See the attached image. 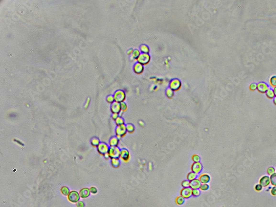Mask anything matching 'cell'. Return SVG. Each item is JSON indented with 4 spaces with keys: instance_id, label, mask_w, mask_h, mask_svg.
Segmentation results:
<instances>
[{
    "instance_id": "49",
    "label": "cell",
    "mask_w": 276,
    "mask_h": 207,
    "mask_svg": "<svg viewBox=\"0 0 276 207\" xmlns=\"http://www.w3.org/2000/svg\"><path fill=\"white\" fill-rule=\"evenodd\" d=\"M15 141H16V143H18V144H20V145H22V146H23V145H24V144H23V143H21V141H18V140H15Z\"/></svg>"
},
{
    "instance_id": "27",
    "label": "cell",
    "mask_w": 276,
    "mask_h": 207,
    "mask_svg": "<svg viewBox=\"0 0 276 207\" xmlns=\"http://www.w3.org/2000/svg\"><path fill=\"white\" fill-rule=\"evenodd\" d=\"M175 201L177 205L181 206V205L184 204V201H185V198H184L182 197L181 196H178V197H177L176 198Z\"/></svg>"
},
{
    "instance_id": "7",
    "label": "cell",
    "mask_w": 276,
    "mask_h": 207,
    "mask_svg": "<svg viewBox=\"0 0 276 207\" xmlns=\"http://www.w3.org/2000/svg\"><path fill=\"white\" fill-rule=\"evenodd\" d=\"M120 158L125 162H128L130 159V154L129 150L127 149H122L121 151Z\"/></svg>"
},
{
    "instance_id": "20",
    "label": "cell",
    "mask_w": 276,
    "mask_h": 207,
    "mask_svg": "<svg viewBox=\"0 0 276 207\" xmlns=\"http://www.w3.org/2000/svg\"><path fill=\"white\" fill-rule=\"evenodd\" d=\"M111 164L114 168H117L119 167L120 164H121V161L118 158L112 159H111Z\"/></svg>"
},
{
    "instance_id": "13",
    "label": "cell",
    "mask_w": 276,
    "mask_h": 207,
    "mask_svg": "<svg viewBox=\"0 0 276 207\" xmlns=\"http://www.w3.org/2000/svg\"><path fill=\"white\" fill-rule=\"evenodd\" d=\"M133 70L134 73H137V74L138 75L141 74V73H143V71H144V65H143L142 64H140V63L138 62H136L135 65H134Z\"/></svg>"
},
{
    "instance_id": "28",
    "label": "cell",
    "mask_w": 276,
    "mask_h": 207,
    "mask_svg": "<svg viewBox=\"0 0 276 207\" xmlns=\"http://www.w3.org/2000/svg\"><path fill=\"white\" fill-rule=\"evenodd\" d=\"M61 192L64 196H68L70 193V190L69 188L66 186H63L61 188Z\"/></svg>"
},
{
    "instance_id": "6",
    "label": "cell",
    "mask_w": 276,
    "mask_h": 207,
    "mask_svg": "<svg viewBox=\"0 0 276 207\" xmlns=\"http://www.w3.org/2000/svg\"><path fill=\"white\" fill-rule=\"evenodd\" d=\"M97 148L98 152L100 154L104 156L105 154L108 152L110 147L106 143H104V142H101V143H100L99 145L98 146Z\"/></svg>"
},
{
    "instance_id": "17",
    "label": "cell",
    "mask_w": 276,
    "mask_h": 207,
    "mask_svg": "<svg viewBox=\"0 0 276 207\" xmlns=\"http://www.w3.org/2000/svg\"><path fill=\"white\" fill-rule=\"evenodd\" d=\"M119 143V139L116 136H113L109 141V145L110 147H117Z\"/></svg>"
},
{
    "instance_id": "11",
    "label": "cell",
    "mask_w": 276,
    "mask_h": 207,
    "mask_svg": "<svg viewBox=\"0 0 276 207\" xmlns=\"http://www.w3.org/2000/svg\"><path fill=\"white\" fill-rule=\"evenodd\" d=\"M269 89V86L265 82H261L257 84V90L261 93H266Z\"/></svg>"
},
{
    "instance_id": "40",
    "label": "cell",
    "mask_w": 276,
    "mask_h": 207,
    "mask_svg": "<svg viewBox=\"0 0 276 207\" xmlns=\"http://www.w3.org/2000/svg\"><path fill=\"white\" fill-rule=\"evenodd\" d=\"M89 190H90L91 193H92V194H96L97 193V188L94 187H91Z\"/></svg>"
},
{
    "instance_id": "48",
    "label": "cell",
    "mask_w": 276,
    "mask_h": 207,
    "mask_svg": "<svg viewBox=\"0 0 276 207\" xmlns=\"http://www.w3.org/2000/svg\"><path fill=\"white\" fill-rule=\"evenodd\" d=\"M104 156H105V159H106V160H107V159H109V158H110V157H109V155H108V153H107V154H105V155H104Z\"/></svg>"
},
{
    "instance_id": "3",
    "label": "cell",
    "mask_w": 276,
    "mask_h": 207,
    "mask_svg": "<svg viewBox=\"0 0 276 207\" xmlns=\"http://www.w3.org/2000/svg\"><path fill=\"white\" fill-rule=\"evenodd\" d=\"M121 150L119 147H110L108 151V154L109 155V157L112 159H116V158L120 157L121 155Z\"/></svg>"
},
{
    "instance_id": "37",
    "label": "cell",
    "mask_w": 276,
    "mask_h": 207,
    "mask_svg": "<svg viewBox=\"0 0 276 207\" xmlns=\"http://www.w3.org/2000/svg\"><path fill=\"white\" fill-rule=\"evenodd\" d=\"M200 194V190L199 189H193L192 190V196L194 197H198Z\"/></svg>"
},
{
    "instance_id": "30",
    "label": "cell",
    "mask_w": 276,
    "mask_h": 207,
    "mask_svg": "<svg viewBox=\"0 0 276 207\" xmlns=\"http://www.w3.org/2000/svg\"><path fill=\"white\" fill-rule=\"evenodd\" d=\"M270 84L273 88L276 87V76H273L270 79Z\"/></svg>"
},
{
    "instance_id": "44",
    "label": "cell",
    "mask_w": 276,
    "mask_h": 207,
    "mask_svg": "<svg viewBox=\"0 0 276 207\" xmlns=\"http://www.w3.org/2000/svg\"><path fill=\"white\" fill-rule=\"evenodd\" d=\"M90 102H91V99L89 98H88L86 100V103L85 104V108L86 109L88 107L89 105V103H90Z\"/></svg>"
},
{
    "instance_id": "36",
    "label": "cell",
    "mask_w": 276,
    "mask_h": 207,
    "mask_svg": "<svg viewBox=\"0 0 276 207\" xmlns=\"http://www.w3.org/2000/svg\"><path fill=\"white\" fill-rule=\"evenodd\" d=\"M120 105H121V111L123 112H126L127 111V109H128V107H127V104L125 103L124 102H121V103H120Z\"/></svg>"
},
{
    "instance_id": "21",
    "label": "cell",
    "mask_w": 276,
    "mask_h": 207,
    "mask_svg": "<svg viewBox=\"0 0 276 207\" xmlns=\"http://www.w3.org/2000/svg\"><path fill=\"white\" fill-rule=\"evenodd\" d=\"M140 51L141 53H145L149 54L150 52V49L149 48L148 45L146 44H142L140 46Z\"/></svg>"
},
{
    "instance_id": "4",
    "label": "cell",
    "mask_w": 276,
    "mask_h": 207,
    "mask_svg": "<svg viewBox=\"0 0 276 207\" xmlns=\"http://www.w3.org/2000/svg\"><path fill=\"white\" fill-rule=\"evenodd\" d=\"M182 86L181 81L178 78H173L170 81L169 84V88L172 90L173 91H177L180 90Z\"/></svg>"
},
{
    "instance_id": "43",
    "label": "cell",
    "mask_w": 276,
    "mask_h": 207,
    "mask_svg": "<svg viewBox=\"0 0 276 207\" xmlns=\"http://www.w3.org/2000/svg\"><path fill=\"white\" fill-rule=\"evenodd\" d=\"M119 117V114H117V113H112V118L113 120H116V119Z\"/></svg>"
},
{
    "instance_id": "2",
    "label": "cell",
    "mask_w": 276,
    "mask_h": 207,
    "mask_svg": "<svg viewBox=\"0 0 276 207\" xmlns=\"http://www.w3.org/2000/svg\"><path fill=\"white\" fill-rule=\"evenodd\" d=\"M127 130L126 128V125H124L117 126L116 129V136L119 139L123 138L127 134Z\"/></svg>"
},
{
    "instance_id": "45",
    "label": "cell",
    "mask_w": 276,
    "mask_h": 207,
    "mask_svg": "<svg viewBox=\"0 0 276 207\" xmlns=\"http://www.w3.org/2000/svg\"><path fill=\"white\" fill-rule=\"evenodd\" d=\"M271 194L273 196H276V186L273 187L271 190Z\"/></svg>"
},
{
    "instance_id": "18",
    "label": "cell",
    "mask_w": 276,
    "mask_h": 207,
    "mask_svg": "<svg viewBox=\"0 0 276 207\" xmlns=\"http://www.w3.org/2000/svg\"><path fill=\"white\" fill-rule=\"evenodd\" d=\"M90 193L91 192L89 189L88 188H83L80 190L79 194L80 197L82 198H86L90 195Z\"/></svg>"
},
{
    "instance_id": "29",
    "label": "cell",
    "mask_w": 276,
    "mask_h": 207,
    "mask_svg": "<svg viewBox=\"0 0 276 207\" xmlns=\"http://www.w3.org/2000/svg\"><path fill=\"white\" fill-rule=\"evenodd\" d=\"M115 123L116 124V125L117 126H119V125H124V124H125L124 123V119L121 117H119L116 119L115 120Z\"/></svg>"
},
{
    "instance_id": "46",
    "label": "cell",
    "mask_w": 276,
    "mask_h": 207,
    "mask_svg": "<svg viewBox=\"0 0 276 207\" xmlns=\"http://www.w3.org/2000/svg\"><path fill=\"white\" fill-rule=\"evenodd\" d=\"M134 50V49H129L128 51H127V54H128V55H132V53H133Z\"/></svg>"
},
{
    "instance_id": "23",
    "label": "cell",
    "mask_w": 276,
    "mask_h": 207,
    "mask_svg": "<svg viewBox=\"0 0 276 207\" xmlns=\"http://www.w3.org/2000/svg\"><path fill=\"white\" fill-rule=\"evenodd\" d=\"M126 128L127 132L130 133V134H132L135 131V126L132 124L128 123L126 124Z\"/></svg>"
},
{
    "instance_id": "19",
    "label": "cell",
    "mask_w": 276,
    "mask_h": 207,
    "mask_svg": "<svg viewBox=\"0 0 276 207\" xmlns=\"http://www.w3.org/2000/svg\"><path fill=\"white\" fill-rule=\"evenodd\" d=\"M141 52L138 49H134L133 53L131 55L130 59L131 60H137L138 59V57L140 55Z\"/></svg>"
},
{
    "instance_id": "33",
    "label": "cell",
    "mask_w": 276,
    "mask_h": 207,
    "mask_svg": "<svg viewBox=\"0 0 276 207\" xmlns=\"http://www.w3.org/2000/svg\"><path fill=\"white\" fill-rule=\"evenodd\" d=\"M209 188V186L208 185V183H202L201 186H200L199 190L202 191H206Z\"/></svg>"
},
{
    "instance_id": "35",
    "label": "cell",
    "mask_w": 276,
    "mask_h": 207,
    "mask_svg": "<svg viewBox=\"0 0 276 207\" xmlns=\"http://www.w3.org/2000/svg\"><path fill=\"white\" fill-rule=\"evenodd\" d=\"M181 186L183 188H187L190 187V181L188 180H184L181 183Z\"/></svg>"
},
{
    "instance_id": "12",
    "label": "cell",
    "mask_w": 276,
    "mask_h": 207,
    "mask_svg": "<svg viewBox=\"0 0 276 207\" xmlns=\"http://www.w3.org/2000/svg\"><path fill=\"white\" fill-rule=\"evenodd\" d=\"M110 110L112 113H117L119 114L121 112V108L119 103L114 102L111 104Z\"/></svg>"
},
{
    "instance_id": "52",
    "label": "cell",
    "mask_w": 276,
    "mask_h": 207,
    "mask_svg": "<svg viewBox=\"0 0 276 207\" xmlns=\"http://www.w3.org/2000/svg\"><path fill=\"white\" fill-rule=\"evenodd\" d=\"M273 103L275 104L276 106V97H275V98H273Z\"/></svg>"
},
{
    "instance_id": "51",
    "label": "cell",
    "mask_w": 276,
    "mask_h": 207,
    "mask_svg": "<svg viewBox=\"0 0 276 207\" xmlns=\"http://www.w3.org/2000/svg\"><path fill=\"white\" fill-rule=\"evenodd\" d=\"M273 90L274 93H275V97H276V87H274Z\"/></svg>"
},
{
    "instance_id": "50",
    "label": "cell",
    "mask_w": 276,
    "mask_h": 207,
    "mask_svg": "<svg viewBox=\"0 0 276 207\" xmlns=\"http://www.w3.org/2000/svg\"><path fill=\"white\" fill-rule=\"evenodd\" d=\"M139 124H140V125L141 126V127H143V126L144 125V122H141V121H140V122H139Z\"/></svg>"
},
{
    "instance_id": "15",
    "label": "cell",
    "mask_w": 276,
    "mask_h": 207,
    "mask_svg": "<svg viewBox=\"0 0 276 207\" xmlns=\"http://www.w3.org/2000/svg\"><path fill=\"white\" fill-rule=\"evenodd\" d=\"M202 183L198 179H196L193 181H190V188L193 189H199Z\"/></svg>"
},
{
    "instance_id": "42",
    "label": "cell",
    "mask_w": 276,
    "mask_h": 207,
    "mask_svg": "<svg viewBox=\"0 0 276 207\" xmlns=\"http://www.w3.org/2000/svg\"><path fill=\"white\" fill-rule=\"evenodd\" d=\"M262 189V186L260 184H257L256 185L255 190H257V191H261Z\"/></svg>"
},
{
    "instance_id": "8",
    "label": "cell",
    "mask_w": 276,
    "mask_h": 207,
    "mask_svg": "<svg viewBox=\"0 0 276 207\" xmlns=\"http://www.w3.org/2000/svg\"><path fill=\"white\" fill-rule=\"evenodd\" d=\"M80 197V194L77 192L74 191V190L70 192L69 194L68 195V199H69V201L72 203H77L79 201Z\"/></svg>"
},
{
    "instance_id": "25",
    "label": "cell",
    "mask_w": 276,
    "mask_h": 207,
    "mask_svg": "<svg viewBox=\"0 0 276 207\" xmlns=\"http://www.w3.org/2000/svg\"><path fill=\"white\" fill-rule=\"evenodd\" d=\"M267 97L270 99H273L275 98V93H274L273 90L271 88H269V89L267 90V91L266 93Z\"/></svg>"
},
{
    "instance_id": "38",
    "label": "cell",
    "mask_w": 276,
    "mask_h": 207,
    "mask_svg": "<svg viewBox=\"0 0 276 207\" xmlns=\"http://www.w3.org/2000/svg\"><path fill=\"white\" fill-rule=\"evenodd\" d=\"M249 88H250V90L251 91H255V90L257 89V84H256V83H252V84L250 85V86H249Z\"/></svg>"
},
{
    "instance_id": "34",
    "label": "cell",
    "mask_w": 276,
    "mask_h": 207,
    "mask_svg": "<svg viewBox=\"0 0 276 207\" xmlns=\"http://www.w3.org/2000/svg\"><path fill=\"white\" fill-rule=\"evenodd\" d=\"M106 101H107V102L109 104H112L113 103H114V102H115V101H114L113 95H109V96H107V98H106Z\"/></svg>"
},
{
    "instance_id": "14",
    "label": "cell",
    "mask_w": 276,
    "mask_h": 207,
    "mask_svg": "<svg viewBox=\"0 0 276 207\" xmlns=\"http://www.w3.org/2000/svg\"><path fill=\"white\" fill-rule=\"evenodd\" d=\"M198 177L202 183H208L210 181V176L208 174L203 173L200 174Z\"/></svg>"
},
{
    "instance_id": "1",
    "label": "cell",
    "mask_w": 276,
    "mask_h": 207,
    "mask_svg": "<svg viewBox=\"0 0 276 207\" xmlns=\"http://www.w3.org/2000/svg\"><path fill=\"white\" fill-rule=\"evenodd\" d=\"M113 97L115 102L121 103L124 102L126 99V94L125 92L121 90H118L114 93Z\"/></svg>"
},
{
    "instance_id": "24",
    "label": "cell",
    "mask_w": 276,
    "mask_h": 207,
    "mask_svg": "<svg viewBox=\"0 0 276 207\" xmlns=\"http://www.w3.org/2000/svg\"><path fill=\"white\" fill-rule=\"evenodd\" d=\"M100 140L98 138H96V137H94L92 138V139L91 140V145H92L94 147H97L99 144H100Z\"/></svg>"
},
{
    "instance_id": "10",
    "label": "cell",
    "mask_w": 276,
    "mask_h": 207,
    "mask_svg": "<svg viewBox=\"0 0 276 207\" xmlns=\"http://www.w3.org/2000/svg\"><path fill=\"white\" fill-rule=\"evenodd\" d=\"M180 195L185 199L189 198L192 196V189L190 187L183 188L180 192Z\"/></svg>"
},
{
    "instance_id": "41",
    "label": "cell",
    "mask_w": 276,
    "mask_h": 207,
    "mask_svg": "<svg viewBox=\"0 0 276 207\" xmlns=\"http://www.w3.org/2000/svg\"><path fill=\"white\" fill-rule=\"evenodd\" d=\"M76 206L77 207H85V204H84L83 201H78L76 203Z\"/></svg>"
},
{
    "instance_id": "16",
    "label": "cell",
    "mask_w": 276,
    "mask_h": 207,
    "mask_svg": "<svg viewBox=\"0 0 276 207\" xmlns=\"http://www.w3.org/2000/svg\"><path fill=\"white\" fill-rule=\"evenodd\" d=\"M270 177H269L268 176H263L259 180V184L262 187H266L270 185Z\"/></svg>"
},
{
    "instance_id": "39",
    "label": "cell",
    "mask_w": 276,
    "mask_h": 207,
    "mask_svg": "<svg viewBox=\"0 0 276 207\" xmlns=\"http://www.w3.org/2000/svg\"><path fill=\"white\" fill-rule=\"evenodd\" d=\"M267 173L269 174V175L271 176L272 174H273V173H275V169L274 168V167H270L267 169Z\"/></svg>"
},
{
    "instance_id": "32",
    "label": "cell",
    "mask_w": 276,
    "mask_h": 207,
    "mask_svg": "<svg viewBox=\"0 0 276 207\" xmlns=\"http://www.w3.org/2000/svg\"><path fill=\"white\" fill-rule=\"evenodd\" d=\"M192 161L194 162H199L200 160H201L200 156L197 154H194L192 155Z\"/></svg>"
},
{
    "instance_id": "26",
    "label": "cell",
    "mask_w": 276,
    "mask_h": 207,
    "mask_svg": "<svg viewBox=\"0 0 276 207\" xmlns=\"http://www.w3.org/2000/svg\"><path fill=\"white\" fill-rule=\"evenodd\" d=\"M166 95L168 98H172L175 95V92L170 88H167L166 90Z\"/></svg>"
},
{
    "instance_id": "31",
    "label": "cell",
    "mask_w": 276,
    "mask_h": 207,
    "mask_svg": "<svg viewBox=\"0 0 276 207\" xmlns=\"http://www.w3.org/2000/svg\"><path fill=\"white\" fill-rule=\"evenodd\" d=\"M270 181L273 186H276V173H275L270 176Z\"/></svg>"
},
{
    "instance_id": "47",
    "label": "cell",
    "mask_w": 276,
    "mask_h": 207,
    "mask_svg": "<svg viewBox=\"0 0 276 207\" xmlns=\"http://www.w3.org/2000/svg\"><path fill=\"white\" fill-rule=\"evenodd\" d=\"M149 168L150 170H151L153 169V165H152L151 162L149 163Z\"/></svg>"
},
{
    "instance_id": "22",
    "label": "cell",
    "mask_w": 276,
    "mask_h": 207,
    "mask_svg": "<svg viewBox=\"0 0 276 207\" xmlns=\"http://www.w3.org/2000/svg\"><path fill=\"white\" fill-rule=\"evenodd\" d=\"M198 177V174H197L196 173H195L191 171L188 173L187 176V179L189 181H193V180L197 179Z\"/></svg>"
},
{
    "instance_id": "9",
    "label": "cell",
    "mask_w": 276,
    "mask_h": 207,
    "mask_svg": "<svg viewBox=\"0 0 276 207\" xmlns=\"http://www.w3.org/2000/svg\"><path fill=\"white\" fill-rule=\"evenodd\" d=\"M203 170V166L200 162H194L191 166L192 172L195 173L197 174H200Z\"/></svg>"
},
{
    "instance_id": "5",
    "label": "cell",
    "mask_w": 276,
    "mask_h": 207,
    "mask_svg": "<svg viewBox=\"0 0 276 207\" xmlns=\"http://www.w3.org/2000/svg\"><path fill=\"white\" fill-rule=\"evenodd\" d=\"M150 60H151V56L149 54L141 53L137 59V62L142 64L143 65H145L149 63Z\"/></svg>"
}]
</instances>
